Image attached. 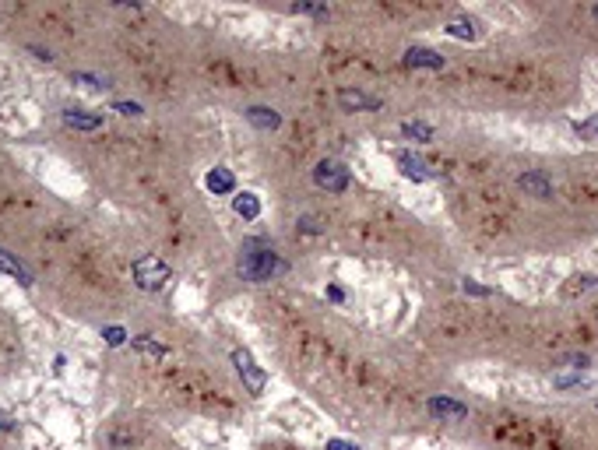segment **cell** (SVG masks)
<instances>
[{
	"label": "cell",
	"instance_id": "cell-1",
	"mask_svg": "<svg viewBox=\"0 0 598 450\" xmlns=\"http://www.w3.org/2000/svg\"><path fill=\"white\" fill-rule=\"evenodd\" d=\"M282 268L275 250L264 243V240H247L243 250H239V274L247 281H268L275 271Z\"/></svg>",
	"mask_w": 598,
	"mask_h": 450
},
{
	"label": "cell",
	"instance_id": "cell-2",
	"mask_svg": "<svg viewBox=\"0 0 598 450\" xmlns=\"http://www.w3.org/2000/svg\"><path fill=\"white\" fill-rule=\"evenodd\" d=\"M317 183H320L324 190H331V193H342V190L349 186V169L338 166V162H320V166H317Z\"/></svg>",
	"mask_w": 598,
	"mask_h": 450
},
{
	"label": "cell",
	"instance_id": "cell-3",
	"mask_svg": "<svg viewBox=\"0 0 598 450\" xmlns=\"http://www.w3.org/2000/svg\"><path fill=\"white\" fill-rule=\"evenodd\" d=\"M134 274H137V285H141V288H159L162 278L169 274V268H166L159 257H145V261H137Z\"/></svg>",
	"mask_w": 598,
	"mask_h": 450
},
{
	"label": "cell",
	"instance_id": "cell-4",
	"mask_svg": "<svg viewBox=\"0 0 598 450\" xmlns=\"http://www.w3.org/2000/svg\"><path fill=\"white\" fill-rule=\"evenodd\" d=\"M426 408H429V415L447 419V422H461V419H468V405L451 401V398H429V401H426Z\"/></svg>",
	"mask_w": 598,
	"mask_h": 450
},
{
	"label": "cell",
	"instance_id": "cell-5",
	"mask_svg": "<svg viewBox=\"0 0 598 450\" xmlns=\"http://www.w3.org/2000/svg\"><path fill=\"white\" fill-rule=\"evenodd\" d=\"M232 359H236V366H239V376H247V383H250V390L257 394V390L264 387V373H261V369L254 366V359H250L247 352H236Z\"/></svg>",
	"mask_w": 598,
	"mask_h": 450
},
{
	"label": "cell",
	"instance_id": "cell-6",
	"mask_svg": "<svg viewBox=\"0 0 598 450\" xmlns=\"http://www.w3.org/2000/svg\"><path fill=\"white\" fill-rule=\"evenodd\" d=\"M521 190L535 193L538 201H549V197H553V186H549V180H546L542 173H524V176H521Z\"/></svg>",
	"mask_w": 598,
	"mask_h": 450
},
{
	"label": "cell",
	"instance_id": "cell-7",
	"mask_svg": "<svg viewBox=\"0 0 598 450\" xmlns=\"http://www.w3.org/2000/svg\"><path fill=\"white\" fill-rule=\"evenodd\" d=\"M405 64H408V67H444V57L433 53V50H419V46H415V50L405 53Z\"/></svg>",
	"mask_w": 598,
	"mask_h": 450
},
{
	"label": "cell",
	"instance_id": "cell-8",
	"mask_svg": "<svg viewBox=\"0 0 598 450\" xmlns=\"http://www.w3.org/2000/svg\"><path fill=\"white\" fill-rule=\"evenodd\" d=\"M64 120H67L71 127H78V130H96L102 123V116H92V113H85V109H67Z\"/></svg>",
	"mask_w": 598,
	"mask_h": 450
},
{
	"label": "cell",
	"instance_id": "cell-9",
	"mask_svg": "<svg viewBox=\"0 0 598 450\" xmlns=\"http://www.w3.org/2000/svg\"><path fill=\"white\" fill-rule=\"evenodd\" d=\"M247 120L250 123H257V127H278V113L275 109H264V106H254V109H247Z\"/></svg>",
	"mask_w": 598,
	"mask_h": 450
},
{
	"label": "cell",
	"instance_id": "cell-10",
	"mask_svg": "<svg viewBox=\"0 0 598 450\" xmlns=\"http://www.w3.org/2000/svg\"><path fill=\"white\" fill-rule=\"evenodd\" d=\"M338 99H342L345 109H377V99H366V95H359V91H342Z\"/></svg>",
	"mask_w": 598,
	"mask_h": 450
},
{
	"label": "cell",
	"instance_id": "cell-11",
	"mask_svg": "<svg viewBox=\"0 0 598 450\" xmlns=\"http://www.w3.org/2000/svg\"><path fill=\"white\" fill-rule=\"evenodd\" d=\"M232 208H236V215H243V218H257V211H261V204H257L254 193H239V197L232 201Z\"/></svg>",
	"mask_w": 598,
	"mask_h": 450
},
{
	"label": "cell",
	"instance_id": "cell-12",
	"mask_svg": "<svg viewBox=\"0 0 598 450\" xmlns=\"http://www.w3.org/2000/svg\"><path fill=\"white\" fill-rule=\"evenodd\" d=\"M0 271H7V274H11V278H18L21 285H32V274H28L25 268H21L18 261H11V257H7L4 250H0Z\"/></svg>",
	"mask_w": 598,
	"mask_h": 450
},
{
	"label": "cell",
	"instance_id": "cell-13",
	"mask_svg": "<svg viewBox=\"0 0 598 450\" xmlns=\"http://www.w3.org/2000/svg\"><path fill=\"white\" fill-rule=\"evenodd\" d=\"M401 130H405V137H415L419 145H429V141H433V127H426V123H405Z\"/></svg>",
	"mask_w": 598,
	"mask_h": 450
},
{
	"label": "cell",
	"instance_id": "cell-14",
	"mask_svg": "<svg viewBox=\"0 0 598 450\" xmlns=\"http://www.w3.org/2000/svg\"><path fill=\"white\" fill-rule=\"evenodd\" d=\"M398 162H401V169H405L408 176H426V173H422V169H426V162H422V159H415V155L401 152V155H398Z\"/></svg>",
	"mask_w": 598,
	"mask_h": 450
},
{
	"label": "cell",
	"instance_id": "cell-15",
	"mask_svg": "<svg viewBox=\"0 0 598 450\" xmlns=\"http://www.w3.org/2000/svg\"><path fill=\"white\" fill-rule=\"evenodd\" d=\"M208 186H211L215 193H225V190H232V176H229L225 169H215V173L208 176Z\"/></svg>",
	"mask_w": 598,
	"mask_h": 450
},
{
	"label": "cell",
	"instance_id": "cell-16",
	"mask_svg": "<svg viewBox=\"0 0 598 450\" xmlns=\"http://www.w3.org/2000/svg\"><path fill=\"white\" fill-rule=\"evenodd\" d=\"M556 366H570V369H581V366H588V356H581V352H570V356H560Z\"/></svg>",
	"mask_w": 598,
	"mask_h": 450
},
{
	"label": "cell",
	"instance_id": "cell-17",
	"mask_svg": "<svg viewBox=\"0 0 598 450\" xmlns=\"http://www.w3.org/2000/svg\"><path fill=\"white\" fill-rule=\"evenodd\" d=\"M116 109L127 113V116H137V113H141V106H134V102H116Z\"/></svg>",
	"mask_w": 598,
	"mask_h": 450
},
{
	"label": "cell",
	"instance_id": "cell-18",
	"mask_svg": "<svg viewBox=\"0 0 598 450\" xmlns=\"http://www.w3.org/2000/svg\"><path fill=\"white\" fill-rule=\"evenodd\" d=\"M465 292H472V296H490L483 285H475V281H465Z\"/></svg>",
	"mask_w": 598,
	"mask_h": 450
},
{
	"label": "cell",
	"instance_id": "cell-19",
	"mask_svg": "<svg viewBox=\"0 0 598 450\" xmlns=\"http://www.w3.org/2000/svg\"><path fill=\"white\" fill-rule=\"evenodd\" d=\"M327 450H359V447H352V444H342V440H331V444H327Z\"/></svg>",
	"mask_w": 598,
	"mask_h": 450
},
{
	"label": "cell",
	"instance_id": "cell-20",
	"mask_svg": "<svg viewBox=\"0 0 598 450\" xmlns=\"http://www.w3.org/2000/svg\"><path fill=\"white\" fill-rule=\"evenodd\" d=\"M7 429H11V419H7V415H0V433H7Z\"/></svg>",
	"mask_w": 598,
	"mask_h": 450
},
{
	"label": "cell",
	"instance_id": "cell-21",
	"mask_svg": "<svg viewBox=\"0 0 598 450\" xmlns=\"http://www.w3.org/2000/svg\"><path fill=\"white\" fill-rule=\"evenodd\" d=\"M595 18H598V7H595Z\"/></svg>",
	"mask_w": 598,
	"mask_h": 450
}]
</instances>
